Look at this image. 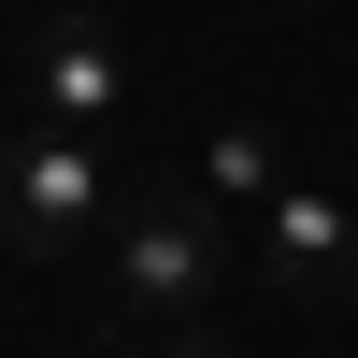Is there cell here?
I'll return each instance as SVG.
<instances>
[{"instance_id": "6da1fadb", "label": "cell", "mask_w": 358, "mask_h": 358, "mask_svg": "<svg viewBox=\"0 0 358 358\" xmlns=\"http://www.w3.org/2000/svg\"><path fill=\"white\" fill-rule=\"evenodd\" d=\"M229 258H244V229H229L215 201H129L115 244H101V273H115V315H129V330H215Z\"/></svg>"}, {"instance_id": "7a4b0ae2", "label": "cell", "mask_w": 358, "mask_h": 358, "mask_svg": "<svg viewBox=\"0 0 358 358\" xmlns=\"http://www.w3.org/2000/svg\"><path fill=\"white\" fill-rule=\"evenodd\" d=\"M115 158L101 143H57V129H15L0 143V244L15 258H86V244H115Z\"/></svg>"}, {"instance_id": "3957f363", "label": "cell", "mask_w": 358, "mask_h": 358, "mask_svg": "<svg viewBox=\"0 0 358 358\" xmlns=\"http://www.w3.org/2000/svg\"><path fill=\"white\" fill-rule=\"evenodd\" d=\"M115 115H129V43H115L101 15H57L43 43H29V129H57V143H101Z\"/></svg>"}, {"instance_id": "277c9868", "label": "cell", "mask_w": 358, "mask_h": 358, "mask_svg": "<svg viewBox=\"0 0 358 358\" xmlns=\"http://www.w3.org/2000/svg\"><path fill=\"white\" fill-rule=\"evenodd\" d=\"M258 258H273L287 301H358V215L330 187H273L258 201Z\"/></svg>"}, {"instance_id": "5b68a950", "label": "cell", "mask_w": 358, "mask_h": 358, "mask_svg": "<svg viewBox=\"0 0 358 358\" xmlns=\"http://www.w3.org/2000/svg\"><path fill=\"white\" fill-rule=\"evenodd\" d=\"M273 187H287V172H273V143H258V129H215V215H229V201L258 215Z\"/></svg>"}, {"instance_id": "8992f818", "label": "cell", "mask_w": 358, "mask_h": 358, "mask_svg": "<svg viewBox=\"0 0 358 358\" xmlns=\"http://www.w3.org/2000/svg\"><path fill=\"white\" fill-rule=\"evenodd\" d=\"M143 358H244V344H229V330H158Z\"/></svg>"}]
</instances>
